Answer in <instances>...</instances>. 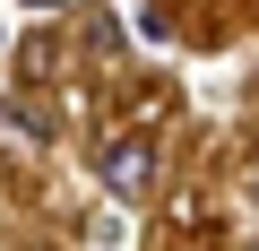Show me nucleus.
Instances as JSON below:
<instances>
[{
  "mask_svg": "<svg viewBox=\"0 0 259 251\" xmlns=\"http://www.w3.org/2000/svg\"><path fill=\"white\" fill-rule=\"evenodd\" d=\"M95 173H104L121 199H147V191H156V139H147V130H112V139L95 148Z\"/></svg>",
  "mask_w": 259,
  "mask_h": 251,
  "instance_id": "1",
  "label": "nucleus"
},
{
  "mask_svg": "<svg viewBox=\"0 0 259 251\" xmlns=\"http://www.w3.org/2000/svg\"><path fill=\"white\" fill-rule=\"evenodd\" d=\"M9 121H18L26 139H52V130H61V113H52L44 87H9Z\"/></svg>",
  "mask_w": 259,
  "mask_h": 251,
  "instance_id": "2",
  "label": "nucleus"
},
{
  "mask_svg": "<svg viewBox=\"0 0 259 251\" xmlns=\"http://www.w3.org/2000/svg\"><path fill=\"white\" fill-rule=\"evenodd\" d=\"M250 199H259V173H250Z\"/></svg>",
  "mask_w": 259,
  "mask_h": 251,
  "instance_id": "3",
  "label": "nucleus"
}]
</instances>
